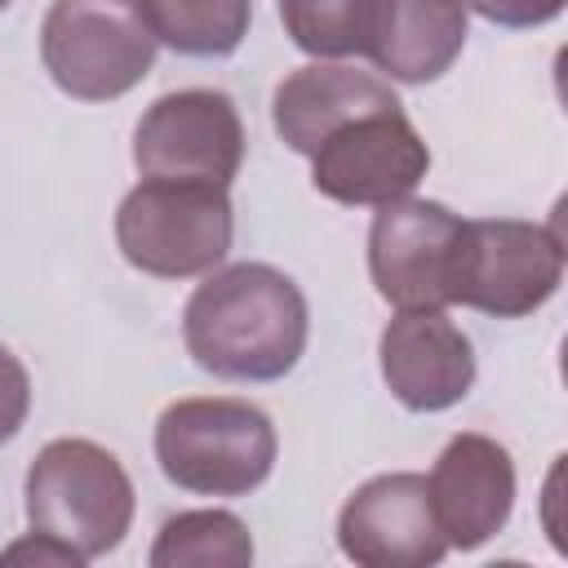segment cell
Wrapping results in <instances>:
<instances>
[{
	"label": "cell",
	"mask_w": 568,
	"mask_h": 568,
	"mask_svg": "<svg viewBox=\"0 0 568 568\" xmlns=\"http://www.w3.org/2000/svg\"><path fill=\"white\" fill-rule=\"evenodd\" d=\"M306 337L311 311L302 288L266 262L209 271L182 311L191 359L226 382H280L297 368Z\"/></svg>",
	"instance_id": "6da1fadb"
},
{
	"label": "cell",
	"mask_w": 568,
	"mask_h": 568,
	"mask_svg": "<svg viewBox=\"0 0 568 568\" xmlns=\"http://www.w3.org/2000/svg\"><path fill=\"white\" fill-rule=\"evenodd\" d=\"M271 417L231 395L173 399L155 422V462L169 484L200 497H248L275 470Z\"/></svg>",
	"instance_id": "7a4b0ae2"
},
{
	"label": "cell",
	"mask_w": 568,
	"mask_h": 568,
	"mask_svg": "<svg viewBox=\"0 0 568 568\" xmlns=\"http://www.w3.org/2000/svg\"><path fill=\"white\" fill-rule=\"evenodd\" d=\"M235 209L226 186L142 178L115 209V244L124 262L155 280L209 275L226 262Z\"/></svg>",
	"instance_id": "3957f363"
},
{
	"label": "cell",
	"mask_w": 568,
	"mask_h": 568,
	"mask_svg": "<svg viewBox=\"0 0 568 568\" xmlns=\"http://www.w3.org/2000/svg\"><path fill=\"white\" fill-rule=\"evenodd\" d=\"M27 524L75 546L84 559L111 555L133 524V479L93 439H49L27 470Z\"/></svg>",
	"instance_id": "277c9868"
},
{
	"label": "cell",
	"mask_w": 568,
	"mask_h": 568,
	"mask_svg": "<svg viewBox=\"0 0 568 568\" xmlns=\"http://www.w3.org/2000/svg\"><path fill=\"white\" fill-rule=\"evenodd\" d=\"M155 36L138 0H53L40 22V62L75 102H111L155 67Z\"/></svg>",
	"instance_id": "5b68a950"
},
{
	"label": "cell",
	"mask_w": 568,
	"mask_h": 568,
	"mask_svg": "<svg viewBox=\"0 0 568 568\" xmlns=\"http://www.w3.org/2000/svg\"><path fill=\"white\" fill-rule=\"evenodd\" d=\"M564 280V240L555 222L462 217L453 257V302L493 320L541 311Z\"/></svg>",
	"instance_id": "8992f818"
},
{
	"label": "cell",
	"mask_w": 568,
	"mask_h": 568,
	"mask_svg": "<svg viewBox=\"0 0 568 568\" xmlns=\"http://www.w3.org/2000/svg\"><path fill=\"white\" fill-rule=\"evenodd\" d=\"M133 164L142 178L231 186L244 164V120L222 89L160 93L133 129Z\"/></svg>",
	"instance_id": "52a82bcc"
},
{
	"label": "cell",
	"mask_w": 568,
	"mask_h": 568,
	"mask_svg": "<svg viewBox=\"0 0 568 568\" xmlns=\"http://www.w3.org/2000/svg\"><path fill=\"white\" fill-rule=\"evenodd\" d=\"M306 160L320 195L351 209H377L417 191L430 169V146L422 142L404 106H390L342 124Z\"/></svg>",
	"instance_id": "ba28073f"
},
{
	"label": "cell",
	"mask_w": 568,
	"mask_h": 568,
	"mask_svg": "<svg viewBox=\"0 0 568 568\" xmlns=\"http://www.w3.org/2000/svg\"><path fill=\"white\" fill-rule=\"evenodd\" d=\"M462 217L439 200H390L377 204L368 226V275L395 311H444L453 306V257Z\"/></svg>",
	"instance_id": "9c48e42d"
},
{
	"label": "cell",
	"mask_w": 568,
	"mask_h": 568,
	"mask_svg": "<svg viewBox=\"0 0 568 568\" xmlns=\"http://www.w3.org/2000/svg\"><path fill=\"white\" fill-rule=\"evenodd\" d=\"M337 546L359 568H430L448 555L426 475L390 470L359 484L337 515Z\"/></svg>",
	"instance_id": "30bf717a"
},
{
	"label": "cell",
	"mask_w": 568,
	"mask_h": 568,
	"mask_svg": "<svg viewBox=\"0 0 568 568\" xmlns=\"http://www.w3.org/2000/svg\"><path fill=\"white\" fill-rule=\"evenodd\" d=\"M377 364L408 413H444L475 386V346L444 311H395L377 337Z\"/></svg>",
	"instance_id": "8fae6325"
},
{
	"label": "cell",
	"mask_w": 568,
	"mask_h": 568,
	"mask_svg": "<svg viewBox=\"0 0 568 568\" xmlns=\"http://www.w3.org/2000/svg\"><path fill=\"white\" fill-rule=\"evenodd\" d=\"M426 488L448 550H479L515 510V462L493 435L462 430L439 448Z\"/></svg>",
	"instance_id": "7c38bea8"
},
{
	"label": "cell",
	"mask_w": 568,
	"mask_h": 568,
	"mask_svg": "<svg viewBox=\"0 0 568 568\" xmlns=\"http://www.w3.org/2000/svg\"><path fill=\"white\" fill-rule=\"evenodd\" d=\"M466 0H368L364 58L399 84L439 80L466 49Z\"/></svg>",
	"instance_id": "4fadbf2b"
},
{
	"label": "cell",
	"mask_w": 568,
	"mask_h": 568,
	"mask_svg": "<svg viewBox=\"0 0 568 568\" xmlns=\"http://www.w3.org/2000/svg\"><path fill=\"white\" fill-rule=\"evenodd\" d=\"M390 106H404V102L382 75L355 71L346 62H311V67L288 71L275 84L271 124L288 151L311 155L342 124H351L368 111H390Z\"/></svg>",
	"instance_id": "5bb4252c"
},
{
	"label": "cell",
	"mask_w": 568,
	"mask_h": 568,
	"mask_svg": "<svg viewBox=\"0 0 568 568\" xmlns=\"http://www.w3.org/2000/svg\"><path fill=\"white\" fill-rule=\"evenodd\" d=\"M155 44L182 58H226L244 44L253 0H138Z\"/></svg>",
	"instance_id": "9a60e30c"
},
{
	"label": "cell",
	"mask_w": 568,
	"mask_h": 568,
	"mask_svg": "<svg viewBox=\"0 0 568 568\" xmlns=\"http://www.w3.org/2000/svg\"><path fill=\"white\" fill-rule=\"evenodd\" d=\"M151 568H244L253 564L248 524L231 510H182L160 524Z\"/></svg>",
	"instance_id": "2e32d148"
},
{
	"label": "cell",
	"mask_w": 568,
	"mask_h": 568,
	"mask_svg": "<svg viewBox=\"0 0 568 568\" xmlns=\"http://www.w3.org/2000/svg\"><path fill=\"white\" fill-rule=\"evenodd\" d=\"M288 40L311 58H351L364 49L368 0H275Z\"/></svg>",
	"instance_id": "e0dca14e"
},
{
	"label": "cell",
	"mask_w": 568,
	"mask_h": 568,
	"mask_svg": "<svg viewBox=\"0 0 568 568\" xmlns=\"http://www.w3.org/2000/svg\"><path fill=\"white\" fill-rule=\"evenodd\" d=\"M31 413V377L22 359L0 342V444H9Z\"/></svg>",
	"instance_id": "ac0fdd59"
},
{
	"label": "cell",
	"mask_w": 568,
	"mask_h": 568,
	"mask_svg": "<svg viewBox=\"0 0 568 568\" xmlns=\"http://www.w3.org/2000/svg\"><path fill=\"white\" fill-rule=\"evenodd\" d=\"M564 4L568 0H466V9H475L479 18H488L497 27H510V31L546 27V22H555L564 13Z\"/></svg>",
	"instance_id": "d6986e66"
},
{
	"label": "cell",
	"mask_w": 568,
	"mask_h": 568,
	"mask_svg": "<svg viewBox=\"0 0 568 568\" xmlns=\"http://www.w3.org/2000/svg\"><path fill=\"white\" fill-rule=\"evenodd\" d=\"M0 564H31V568H80V564H89L75 546H67V541H58V537H49V532H27L22 541H13L9 550H0Z\"/></svg>",
	"instance_id": "ffe728a7"
},
{
	"label": "cell",
	"mask_w": 568,
	"mask_h": 568,
	"mask_svg": "<svg viewBox=\"0 0 568 568\" xmlns=\"http://www.w3.org/2000/svg\"><path fill=\"white\" fill-rule=\"evenodd\" d=\"M9 4H13V0H0V13H4V9H9Z\"/></svg>",
	"instance_id": "44dd1931"
}]
</instances>
